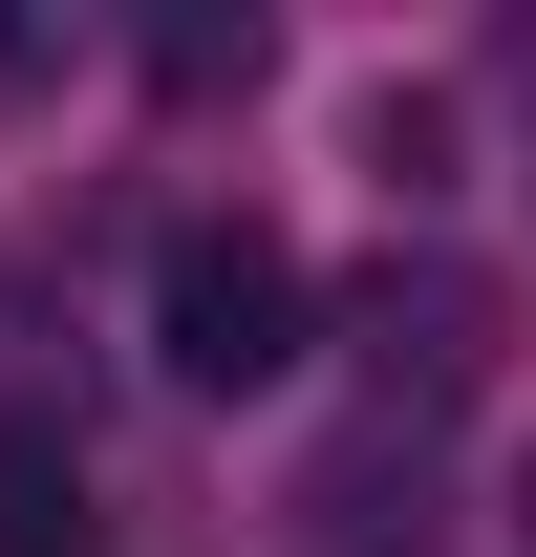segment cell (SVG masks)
<instances>
[{
  "mask_svg": "<svg viewBox=\"0 0 536 557\" xmlns=\"http://www.w3.org/2000/svg\"><path fill=\"white\" fill-rule=\"evenodd\" d=\"M150 364H172V386H215V408H236V386H279V364H301V236L194 214V236L150 258Z\"/></svg>",
  "mask_w": 536,
  "mask_h": 557,
  "instance_id": "obj_1",
  "label": "cell"
},
{
  "mask_svg": "<svg viewBox=\"0 0 536 557\" xmlns=\"http://www.w3.org/2000/svg\"><path fill=\"white\" fill-rule=\"evenodd\" d=\"M0 557H86V450L65 429H0Z\"/></svg>",
  "mask_w": 536,
  "mask_h": 557,
  "instance_id": "obj_2",
  "label": "cell"
},
{
  "mask_svg": "<svg viewBox=\"0 0 536 557\" xmlns=\"http://www.w3.org/2000/svg\"><path fill=\"white\" fill-rule=\"evenodd\" d=\"M22 65H44V44H22V22H0V86H22Z\"/></svg>",
  "mask_w": 536,
  "mask_h": 557,
  "instance_id": "obj_3",
  "label": "cell"
}]
</instances>
